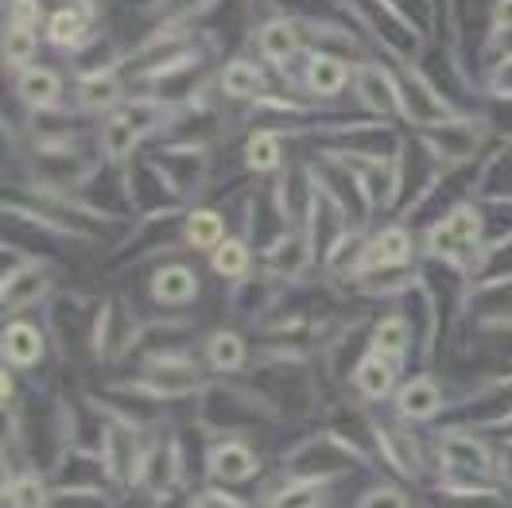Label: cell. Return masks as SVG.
Segmentation results:
<instances>
[{
	"label": "cell",
	"instance_id": "3957f363",
	"mask_svg": "<svg viewBox=\"0 0 512 508\" xmlns=\"http://www.w3.org/2000/svg\"><path fill=\"white\" fill-rule=\"evenodd\" d=\"M295 474H307V477H322V474H334V470H342V466H350L353 454L350 450H342L338 443H330V439H315V443H307L295 458Z\"/></svg>",
	"mask_w": 512,
	"mask_h": 508
},
{
	"label": "cell",
	"instance_id": "9a60e30c",
	"mask_svg": "<svg viewBox=\"0 0 512 508\" xmlns=\"http://www.w3.org/2000/svg\"><path fill=\"white\" fill-rule=\"evenodd\" d=\"M105 439H109V474L117 477H128L136 470V462H140V443L132 439V431L125 427H109L105 431Z\"/></svg>",
	"mask_w": 512,
	"mask_h": 508
},
{
	"label": "cell",
	"instance_id": "4dcf8cb0",
	"mask_svg": "<svg viewBox=\"0 0 512 508\" xmlns=\"http://www.w3.org/2000/svg\"><path fill=\"white\" fill-rule=\"evenodd\" d=\"M268 256V268H276V272H295V268H303V241L299 237H288V241H280Z\"/></svg>",
	"mask_w": 512,
	"mask_h": 508
},
{
	"label": "cell",
	"instance_id": "ffe728a7",
	"mask_svg": "<svg viewBox=\"0 0 512 508\" xmlns=\"http://www.w3.org/2000/svg\"><path fill=\"white\" fill-rule=\"evenodd\" d=\"M381 443H384L388 462H392L400 474H408V477L419 474V443L412 435H404V431H381Z\"/></svg>",
	"mask_w": 512,
	"mask_h": 508
},
{
	"label": "cell",
	"instance_id": "1f68e13d",
	"mask_svg": "<svg viewBox=\"0 0 512 508\" xmlns=\"http://www.w3.org/2000/svg\"><path fill=\"white\" fill-rule=\"evenodd\" d=\"M315 505H319V485H291V489H284L272 501V508H315Z\"/></svg>",
	"mask_w": 512,
	"mask_h": 508
},
{
	"label": "cell",
	"instance_id": "7402d4cb",
	"mask_svg": "<svg viewBox=\"0 0 512 508\" xmlns=\"http://www.w3.org/2000/svg\"><path fill=\"white\" fill-rule=\"evenodd\" d=\"M101 144H105V156L113 159V163H121V159L132 156V148H136V125L128 121V117H113L105 132H101Z\"/></svg>",
	"mask_w": 512,
	"mask_h": 508
},
{
	"label": "cell",
	"instance_id": "e0dca14e",
	"mask_svg": "<svg viewBox=\"0 0 512 508\" xmlns=\"http://www.w3.org/2000/svg\"><path fill=\"white\" fill-rule=\"evenodd\" d=\"M86 12L82 8H59L51 20H47V39L59 43V47H78L86 39Z\"/></svg>",
	"mask_w": 512,
	"mask_h": 508
},
{
	"label": "cell",
	"instance_id": "5b68a950",
	"mask_svg": "<svg viewBox=\"0 0 512 508\" xmlns=\"http://www.w3.org/2000/svg\"><path fill=\"white\" fill-rule=\"evenodd\" d=\"M412 256V237L404 229H384L381 237L365 249V256L357 260V272H377V268H392L404 264Z\"/></svg>",
	"mask_w": 512,
	"mask_h": 508
},
{
	"label": "cell",
	"instance_id": "8fae6325",
	"mask_svg": "<svg viewBox=\"0 0 512 508\" xmlns=\"http://www.w3.org/2000/svg\"><path fill=\"white\" fill-rule=\"evenodd\" d=\"M210 470L222 477V481H245V477L256 474V458L249 446L225 443L210 454Z\"/></svg>",
	"mask_w": 512,
	"mask_h": 508
},
{
	"label": "cell",
	"instance_id": "8992f818",
	"mask_svg": "<svg viewBox=\"0 0 512 508\" xmlns=\"http://www.w3.org/2000/svg\"><path fill=\"white\" fill-rule=\"evenodd\" d=\"M16 94L24 97L28 105H35V109H47V105L59 101L63 82H59V74L47 70V66H24L20 78H16Z\"/></svg>",
	"mask_w": 512,
	"mask_h": 508
},
{
	"label": "cell",
	"instance_id": "cb8c5ba5",
	"mask_svg": "<svg viewBox=\"0 0 512 508\" xmlns=\"http://www.w3.org/2000/svg\"><path fill=\"white\" fill-rule=\"evenodd\" d=\"M222 214H214V210H198L191 214V222H187V241H191L194 249H218L222 245Z\"/></svg>",
	"mask_w": 512,
	"mask_h": 508
},
{
	"label": "cell",
	"instance_id": "d4e9b609",
	"mask_svg": "<svg viewBox=\"0 0 512 508\" xmlns=\"http://www.w3.org/2000/svg\"><path fill=\"white\" fill-rule=\"evenodd\" d=\"M206 357H210V365L214 369H222V373H233V369H241V361H245V346H241V338L237 334H214L210 338V346H206Z\"/></svg>",
	"mask_w": 512,
	"mask_h": 508
},
{
	"label": "cell",
	"instance_id": "836d02e7",
	"mask_svg": "<svg viewBox=\"0 0 512 508\" xmlns=\"http://www.w3.org/2000/svg\"><path fill=\"white\" fill-rule=\"evenodd\" d=\"M357 508H408V497L396 493V489H373L369 497H361Z\"/></svg>",
	"mask_w": 512,
	"mask_h": 508
},
{
	"label": "cell",
	"instance_id": "30bf717a",
	"mask_svg": "<svg viewBox=\"0 0 512 508\" xmlns=\"http://www.w3.org/2000/svg\"><path fill=\"white\" fill-rule=\"evenodd\" d=\"M299 43H303V32L291 20H272V24L260 28V51L272 63H288L291 55L299 51Z\"/></svg>",
	"mask_w": 512,
	"mask_h": 508
},
{
	"label": "cell",
	"instance_id": "d590c367",
	"mask_svg": "<svg viewBox=\"0 0 512 508\" xmlns=\"http://www.w3.org/2000/svg\"><path fill=\"white\" fill-rule=\"evenodd\" d=\"M489 90H493V94H501V97H512V59L493 70V78H489Z\"/></svg>",
	"mask_w": 512,
	"mask_h": 508
},
{
	"label": "cell",
	"instance_id": "44dd1931",
	"mask_svg": "<svg viewBox=\"0 0 512 508\" xmlns=\"http://www.w3.org/2000/svg\"><path fill=\"white\" fill-rule=\"evenodd\" d=\"M121 94V82L113 78V74H86L82 82H78V101L86 105V109H101V105H113Z\"/></svg>",
	"mask_w": 512,
	"mask_h": 508
},
{
	"label": "cell",
	"instance_id": "e575fe53",
	"mask_svg": "<svg viewBox=\"0 0 512 508\" xmlns=\"http://www.w3.org/2000/svg\"><path fill=\"white\" fill-rule=\"evenodd\" d=\"M505 32H512V0H497L493 4V39H501Z\"/></svg>",
	"mask_w": 512,
	"mask_h": 508
},
{
	"label": "cell",
	"instance_id": "f1b7e54d",
	"mask_svg": "<svg viewBox=\"0 0 512 508\" xmlns=\"http://www.w3.org/2000/svg\"><path fill=\"white\" fill-rule=\"evenodd\" d=\"M245 159H249V167H256V171L280 167V140L272 132H256L253 140H249V148H245Z\"/></svg>",
	"mask_w": 512,
	"mask_h": 508
},
{
	"label": "cell",
	"instance_id": "6da1fadb",
	"mask_svg": "<svg viewBox=\"0 0 512 508\" xmlns=\"http://www.w3.org/2000/svg\"><path fill=\"white\" fill-rule=\"evenodd\" d=\"M478 237H481L478 210L462 206V210H454V214H450L447 222H439L435 229H431L427 245H431V253H439V256L474 253V249H478Z\"/></svg>",
	"mask_w": 512,
	"mask_h": 508
},
{
	"label": "cell",
	"instance_id": "9c48e42d",
	"mask_svg": "<svg viewBox=\"0 0 512 508\" xmlns=\"http://www.w3.org/2000/svg\"><path fill=\"white\" fill-rule=\"evenodd\" d=\"M194 384H198V373H194L191 365H183V361H160V365L148 369V377H144L140 388H148L156 396H183V392H191Z\"/></svg>",
	"mask_w": 512,
	"mask_h": 508
},
{
	"label": "cell",
	"instance_id": "484cf974",
	"mask_svg": "<svg viewBox=\"0 0 512 508\" xmlns=\"http://www.w3.org/2000/svg\"><path fill=\"white\" fill-rule=\"evenodd\" d=\"M408 342H412V326H408V318L400 315L384 318L381 326H377V334H373V350L381 353H404Z\"/></svg>",
	"mask_w": 512,
	"mask_h": 508
},
{
	"label": "cell",
	"instance_id": "603a6c76",
	"mask_svg": "<svg viewBox=\"0 0 512 508\" xmlns=\"http://www.w3.org/2000/svg\"><path fill=\"white\" fill-rule=\"evenodd\" d=\"M222 86L229 97H256L264 90V74L253 63H229L222 74Z\"/></svg>",
	"mask_w": 512,
	"mask_h": 508
},
{
	"label": "cell",
	"instance_id": "52a82bcc",
	"mask_svg": "<svg viewBox=\"0 0 512 508\" xmlns=\"http://www.w3.org/2000/svg\"><path fill=\"white\" fill-rule=\"evenodd\" d=\"M353 381H357V388H361L365 396L381 400V396H388V392H392V384H396V365L388 361V353L373 350L369 357H361V361H357Z\"/></svg>",
	"mask_w": 512,
	"mask_h": 508
},
{
	"label": "cell",
	"instance_id": "d6a6232c",
	"mask_svg": "<svg viewBox=\"0 0 512 508\" xmlns=\"http://www.w3.org/2000/svg\"><path fill=\"white\" fill-rule=\"evenodd\" d=\"M35 20H39V0H12V4H8V24H16V28H35Z\"/></svg>",
	"mask_w": 512,
	"mask_h": 508
},
{
	"label": "cell",
	"instance_id": "4316f807",
	"mask_svg": "<svg viewBox=\"0 0 512 508\" xmlns=\"http://www.w3.org/2000/svg\"><path fill=\"white\" fill-rule=\"evenodd\" d=\"M35 55V35L32 28H16V24H8V32H4V63L8 66H28Z\"/></svg>",
	"mask_w": 512,
	"mask_h": 508
},
{
	"label": "cell",
	"instance_id": "d6986e66",
	"mask_svg": "<svg viewBox=\"0 0 512 508\" xmlns=\"http://www.w3.org/2000/svg\"><path fill=\"white\" fill-rule=\"evenodd\" d=\"M156 299L160 303H187V299H194V291H198V284H194L191 268H183V264H175V268H163L160 276H156Z\"/></svg>",
	"mask_w": 512,
	"mask_h": 508
},
{
	"label": "cell",
	"instance_id": "277c9868",
	"mask_svg": "<svg viewBox=\"0 0 512 508\" xmlns=\"http://www.w3.org/2000/svg\"><path fill=\"white\" fill-rule=\"evenodd\" d=\"M400 109H404L412 121H419V125H435V121H450V117H454L427 86H419L416 74H408L404 86H400Z\"/></svg>",
	"mask_w": 512,
	"mask_h": 508
},
{
	"label": "cell",
	"instance_id": "2e32d148",
	"mask_svg": "<svg viewBox=\"0 0 512 508\" xmlns=\"http://www.w3.org/2000/svg\"><path fill=\"white\" fill-rule=\"evenodd\" d=\"M400 412L408 419H427V415L439 412V384L427 381V377H416L400 392Z\"/></svg>",
	"mask_w": 512,
	"mask_h": 508
},
{
	"label": "cell",
	"instance_id": "83f0119b",
	"mask_svg": "<svg viewBox=\"0 0 512 508\" xmlns=\"http://www.w3.org/2000/svg\"><path fill=\"white\" fill-rule=\"evenodd\" d=\"M214 272H218V276H229V280L245 276V272H249V249H245L241 241H222L218 253H214Z\"/></svg>",
	"mask_w": 512,
	"mask_h": 508
},
{
	"label": "cell",
	"instance_id": "ac0fdd59",
	"mask_svg": "<svg viewBox=\"0 0 512 508\" xmlns=\"http://www.w3.org/2000/svg\"><path fill=\"white\" fill-rule=\"evenodd\" d=\"M47 291V276L39 272V268H28V272H8V280H4V307L12 311L16 303L24 307V303H32Z\"/></svg>",
	"mask_w": 512,
	"mask_h": 508
},
{
	"label": "cell",
	"instance_id": "7a4b0ae2",
	"mask_svg": "<svg viewBox=\"0 0 512 508\" xmlns=\"http://www.w3.org/2000/svg\"><path fill=\"white\" fill-rule=\"evenodd\" d=\"M357 97L361 105H369L373 113H392L400 109V86L392 82V74L384 66H361L357 70Z\"/></svg>",
	"mask_w": 512,
	"mask_h": 508
},
{
	"label": "cell",
	"instance_id": "ba28073f",
	"mask_svg": "<svg viewBox=\"0 0 512 508\" xmlns=\"http://www.w3.org/2000/svg\"><path fill=\"white\" fill-rule=\"evenodd\" d=\"M443 458H447L450 474H470V477H489V450L474 439L462 435H447L443 443Z\"/></svg>",
	"mask_w": 512,
	"mask_h": 508
},
{
	"label": "cell",
	"instance_id": "7c38bea8",
	"mask_svg": "<svg viewBox=\"0 0 512 508\" xmlns=\"http://www.w3.org/2000/svg\"><path fill=\"white\" fill-rule=\"evenodd\" d=\"M39 353H43V342H39V334H35L28 322H12L8 330H4V361L8 365H32L39 361Z\"/></svg>",
	"mask_w": 512,
	"mask_h": 508
},
{
	"label": "cell",
	"instance_id": "5bb4252c",
	"mask_svg": "<svg viewBox=\"0 0 512 508\" xmlns=\"http://www.w3.org/2000/svg\"><path fill=\"white\" fill-rule=\"evenodd\" d=\"M346 86V63L342 59H334V55H319V59H311L307 66V90L319 97H330L338 94Z\"/></svg>",
	"mask_w": 512,
	"mask_h": 508
},
{
	"label": "cell",
	"instance_id": "f546056e",
	"mask_svg": "<svg viewBox=\"0 0 512 508\" xmlns=\"http://www.w3.org/2000/svg\"><path fill=\"white\" fill-rule=\"evenodd\" d=\"M8 508H47V489L35 477H20L8 485Z\"/></svg>",
	"mask_w": 512,
	"mask_h": 508
},
{
	"label": "cell",
	"instance_id": "4fadbf2b",
	"mask_svg": "<svg viewBox=\"0 0 512 508\" xmlns=\"http://www.w3.org/2000/svg\"><path fill=\"white\" fill-rule=\"evenodd\" d=\"M140 474H144V481L156 489V493H163L167 485H175L179 481V450L175 446H156L144 462H140Z\"/></svg>",
	"mask_w": 512,
	"mask_h": 508
}]
</instances>
